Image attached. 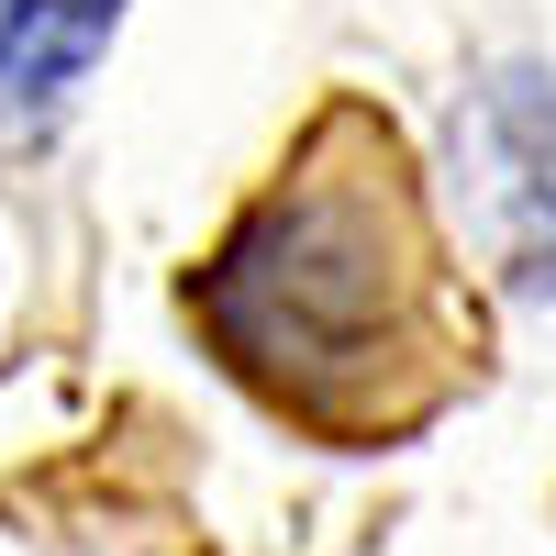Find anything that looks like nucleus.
<instances>
[{
    "mask_svg": "<svg viewBox=\"0 0 556 556\" xmlns=\"http://www.w3.org/2000/svg\"><path fill=\"white\" fill-rule=\"evenodd\" d=\"M190 312L256 390L301 412H345L390 356L424 345V223H412L390 134L356 112L323 123L301 167L223 235Z\"/></svg>",
    "mask_w": 556,
    "mask_h": 556,
    "instance_id": "f257e3e1",
    "label": "nucleus"
},
{
    "mask_svg": "<svg viewBox=\"0 0 556 556\" xmlns=\"http://www.w3.org/2000/svg\"><path fill=\"white\" fill-rule=\"evenodd\" d=\"M456 178H468L479 245L513 290H556V67H490L456 112Z\"/></svg>",
    "mask_w": 556,
    "mask_h": 556,
    "instance_id": "f03ea898",
    "label": "nucleus"
},
{
    "mask_svg": "<svg viewBox=\"0 0 556 556\" xmlns=\"http://www.w3.org/2000/svg\"><path fill=\"white\" fill-rule=\"evenodd\" d=\"M123 0H0V156H34L112 56Z\"/></svg>",
    "mask_w": 556,
    "mask_h": 556,
    "instance_id": "7ed1b4c3",
    "label": "nucleus"
}]
</instances>
